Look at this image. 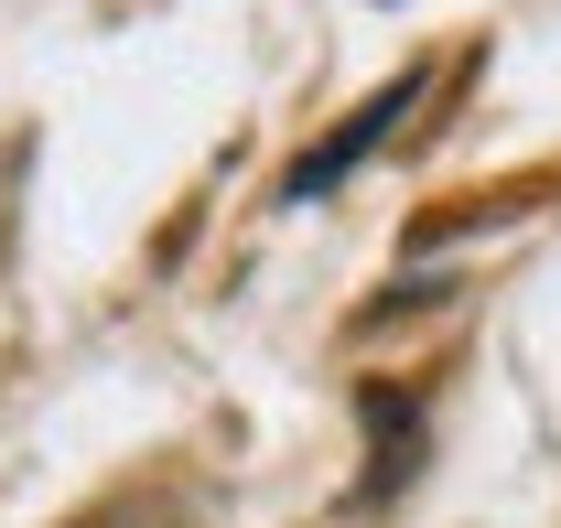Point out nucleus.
Instances as JSON below:
<instances>
[{"label":"nucleus","mask_w":561,"mask_h":528,"mask_svg":"<svg viewBox=\"0 0 561 528\" xmlns=\"http://www.w3.org/2000/svg\"><path fill=\"white\" fill-rule=\"evenodd\" d=\"M421 108V76H389V87H378V97H367V108H356L346 130L324 140V151H302V162H291V173H280V195L291 205H313V195H335V184H346L356 162H367V151H378V140L400 130V119H411Z\"/></svg>","instance_id":"nucleus-1"}]
</instances>
